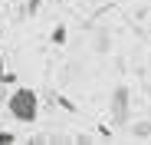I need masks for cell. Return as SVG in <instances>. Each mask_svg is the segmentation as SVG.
Returning <instances> with one entry per match:
<instances>
[{
  "instance_id": "6da1fadb",
  "label": "cell",
  "mask_w": 151,
  "mask_h": 145,
  "mask_svg": "<svg viewBox=\"0 0 151 145\" xmlns=\"http://www.w3.org/2000/svg\"><path fill=\"white\" fill-rule=\"evenodd\" d=\"M7 112L17 119V122L33 125L36 119H40V96H36V89H27V86L13 89L10 99H7Z\"/></svg>"
},
{
  "instance_id": "7a4b0ae2",
  "label": "cell",
  "mask_w": 151,
  "mask_h": 145,
  "mask_svg": "<svg viewBox=\"0 0 151 145\" xmlns=\"http://www.w3.org/2000/svg\"><path fill=\"white\" fill-rule=\"evenodd\" d=\"M112 115L118 119V122L128 119V89H125V86H118L115 96H112Z\"/></svg>"
},
{
  "instance_id": "3957f363",
  "label": "cell",
  "mask_w": 151,
  "mask_h": 145,
  "mask_svg": "<svg viewBox=\"0 0 151 145\" xmlns=\"http://www.w3.org/2000/svg\"><path fill=\"white\" fill-rule=\"evenodd\" d=\"M53 43H56V46H63V43H66V27H63V23L53 30Z\"/></svg>"
},
{
  "instance_id": "277c9868",
  "label": "cell",
  "mask_w": 151,
  "mask_h": 145,
  "mask_svg": "<svg viewBox=\"0 0 151 145\" xmlns=\"http://www.w3.org/2000/svg\"><path fill=\"white\" fill-rule=\"evenodd\" d=\"M0 83H13V76H7V69H4V46H0Z\"/></svg>"
},
{
  "instance_id": "5b68a950",
  "label": "cell",
  "mask_w": 151,
  "mask_h": 145,
  "mask_svg": "<svg viewBox=\"0 0 151 145\" xmlns=\"http://www.w3.org/2000/svg\"><path fill=\"white\" fill-rule=\"evenodd\" d=\"M10 142H17L13 132H0V145H10Z\"/></svg>"
}]
</instances>
